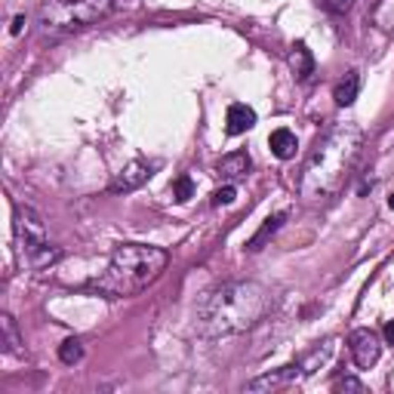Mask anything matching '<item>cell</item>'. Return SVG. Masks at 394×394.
<instances>
[{"instance_id":"1","label":"cell","mask_w":394,"mask_h":394,"mask_svg":"<svg viewBox=\"0 0 394 394\" xmlns=\"http://www.w3.org/2000/svg\"><path fill=\"white\" fill-rule=\"evenodd\" d=\"M274 293L256 281H228L206 290L195 308V327L206 339H225L259 327L272 314Z\"/></svg>"},{"instance_id":"2","label":"cell","mask_w":394,"mask_h":394,"mask_svg":"<svg viewBox=\"0 0 394 394\" xmlns=\"http://www.w3.org/2000/svg\"><path fill=\"white\" fill-rule=\"evenodd\" d=\"M360 145L364 136L354 123H336L314 142V151L308 154L302 167V197L305 200H327L336 191H342V185L351 179L354 167L360 157Z\"/></svg>"},{"instance_id":"3","label":"cell","mask_w":394,"mask_h":394,"mask_svg":"<svg viewBox=\"0 0 394 394\" xmlns=\"http://www.w3.org/2000/svg\"><path fill=\"white\" fill-rule=\"evenodd\" d=\"M167 268V253L145 244H123L111 253V262L99 277L90 281V290L111 299L136 296L145 287H151Z\"/></svg>"},{"instance_id":"4","label":"cell","mask_w":394,"mask_h":394,"mask_svg":"<svg viewBox=\"0 0 394 394\" xmlns=\"http://www.w3.org/2000/svg\"><path fill=\"white\" fill-rule=\"evenodd\" d=\"M120 0H43L41 25L46 34H68V31L96 25Z\"/></svg>"},{"instance_id":"5","label":"cell","mask_w":394,"mask_h":394,"mask_svg":"<svg viewBox=\"0 0 394 394\" xmlns=\"http://www.w3.org/2000/svg\"><path fill=\"white\" fill-rule=\"evenodd\" d=\"M13 231H15V244H19V256L28 268L41 272V268L52 265L59 259V250L50 244L46 225L41 219V213L31 206H13Z\"/></svg>"},{"instance_id":"6","label":"cell","mask_w":394,"mask_h":394,"mask_svg":"<svg viewBox=\"0 0 394 394\" xmlns=\"http://www.w3.org/2000/svg\"><path fill=\"white\" fill-rule=\"evenodd\" d=\"M349 345H351L354 364H358L360 370H370L376 360H379V354H382V342H379V336H376L373 330H354L351 339H349Z\"/></svg>"},{"instance_id":"7","label":"cell","mask_w":394,"mask_h":394,"mask_svg":"<svg viewBox=\"0 0 394 394\" xmlns=\"http://www.w3.org/2000/svg\"><path fill=\"white\" fill-rule=\"evenodd\" d=\"M302 376H308L305 364H287L281 370H272V373L259 376V379L246 382V391H274V388H283V385H290V382H299Z\"/></svg>"},{"instance_id":"8","label":"cell","mask_w":394,"mask_h":394,"mask_svg":"<svg viewBox=\"0 0 394 394\" xmlns=\"http://www.w3.org/2000/svg\"><path fill=\"white\" fill-rule=\"evenodd\" d=\"M151 169L154 167L148 164V160H133V164H127L118 176H114L111 191H114V195H120V191H136L139 185H145L151 179Z\"/></svg>"},{"instance_id":"9","label":"cell","mask_w":394,"mask_h":394,"mask_svg":"<svg viewBox=\"0 0 394 394\" xmlns=\"http://www.w3.org/2000/svg\"><path fill=\"white\" fill-rule=\"evenodd\" d=\"M250 167H253L250 154L246 151H231V154H225V157L219 160L216 173H219L225 182H237V179H244V176L250 173Z\"/></svg>"},{"instance_id":"10","label":"cell","mask_w":394,"mask_h":394,"mask_svg":"<svg viewBox=\"0 0 394 394\" xmlns=\"http://www.w3.org/2000/svg\"><path fill=\"white\" fill-rule=\"evenodd\" d=\"M253 127H256V111H253L250 105L234 102V105L228 108V114H225L228 136H241V133H246V129H253Z\"/></svg>"},{"instance_id":"11","label":"cell","mask_w":394,"mask_h":394,"mask_svg":"<svg viewBox=\"0 0 394 394\" xmlns=\"http://www.w3.org/2000/svg\"><path fill=\"white\" fill-rule=\"evenodd\" d=\"M268 148H272V154H274V157H281V160L296 157V148H299L296 133H293V129H287V127L274 129V133L268 136Z\"/></svg>"},{"instance_id":"12","label":"cell","mask_w":394,"mask_h":394,"mask_svg":"<svg viewBox=\"0 0 394 394\" xmlns=\"http://www.w3.org/2000/svg\"><path fill=\"white\" fill-rule=\"evenodd\" d=\"M0 345H3V351H6V354H13V358L25 354V349H22L19 327H15L13 314H0Z\"/></svg>"},{"instance_id":"13","label":"cell","mask_w":394,"mask_h":394,"mask_svg":"<svg viewBox=\"0 0 394 394\" xmlns=\"http://www.w3.org/2000/svg\"><path fill=\"white\" fill-rule=\"evenodd\" d=\"M290 68H293V74H296L299 80H305V77L314 71V56H311V50H308L302 41L293 43V50H290Z\"/></svg>"},{"instance_id":"14","label":"cell","mask_w":394,"mask_h":394,"mask_svg":"<svg viewBox=\"0 0 394 394\" xmlns=\"http://www.w3.org/2000/svg\"><path fill=\"white\" fill-rule=\"evenodd\" d=\"M283 222H287V210H283V213H274V216H268V219H265V225H262V228L256 231V234L250 237V244H246V250H250V253L262 250V246L268 244V237H272L274 231L283 225Z\"/></svg>"},{"instance_id":"15","label":"cell","mask_w":394,"mask_h":394,"mask_svg":"<svg viewBox=\"0 0 394 394\" xmlns=\"http://www.w3.org/2000/svg\"><path fill=\"white\" fill-rule=\"evenodd\" d=\"M358 90H360V74L358 71H349L342 80L336 83V90H333L336 105H351L354 99H358Z\"/></svg>"},{"instance_id":"16","label":"cell","mask_w":394,"mask_h":394,"mask_svg":"<svg viewBox=\"0 0 394 394\" xmlns=\"http://www.w3.org/2000/svg\"><path fill=\"white\" fill-rule=\"evenodd\" d=\"M59 358H62V364H68V367L80 364V360H83V345H80V339H65V342L59 345Z\"/></svg>"},{"instance_id":"17","label":"cell","mask_w":394,"mask_h":394,"mask_svg":"<svg viewBox=\"0 0 394 394\" xmlns=\"http://www.w3.org/2000/svg\"><path fill=\"white\" fill-rule=\"evenodd\" d=\"M191 195H195V182H191V176H179V179L173 182V197L179 200V204H185V200H191Z\"/></svg>"},{"instance_id":"18","label":"cell","mask_w":394,"mask_h":394,"mask_svg":"<svg viewBox=\"0 0 394 394\" xmlns=\"http://www.w3.org/2000/svg\"><path fill=\"white\" fill-rule=\"evenodd\" d=\"M234 197H237V188L234 185H225V188H219L213 195V206H228V204H234Z\"/></svg>"},{"instance_id":"19","label":"cell","mask_w":394,"mask_h":394,"mask_svg":"<svg viewBox=\"0 0 394 394\" xmlns=\"http://www.w3.org/2000/svg\"><path fill=\"white\" fill-rule=\"evenodd\" d=\"M314 3L321 6L323 13H333V15H339V13H345L351 6V0H314Z\"/></svg>"},{"instance_id":"20","label":"cell","mask_w":394,"mask_h":394,"mask_svg":"<svg viewBox=\"0 0 394 394\" xmlns=\"http://www.w3.org/2000/svg\"><path fill=\"white\" fill-rule=\"evenodd\" d=\"M336 388H339V391H364V382L354 379V376H345V379L336 382Z\"/></svg>"},{"instance_id":"21","label":"cell","mask_w":394,"mask_h":394,"mask_svg":"<svg viewBox=\"0 0 394 394\" xmlns=\"http://www.w3.org/2000/svg\"><path fill=\"white\" fill-rule=\"evenodd\" d=\"M22 28H25V15H15L10 25V34H22Z\"/></svg>"},{"instance_id":"22","label":"cell","mask_w":394,"mask_h":394,"mask_svg":"<svg viewBox=\"0 0 394 394\" xmlns=\"http://www.w3.org/2000/svg\"><path fill=\"white\" fill-rule=\"evenodd\" d=\"M385 339H388V345H394V321L385 323Z\"/></svg>"},{"instance_id":"23","label":"cell","mask_w":394,"mask_h":394,"mask_svg":"<svg viewBox=\"0 0 394 394\" xmlns=\"http://www.w3.org/2000/svg\"><path fill=\"white\" fill-rule=\"evenodd\" d=\"M388 204H391V210H394V195H391V197H388Z\"/></svg>"}]
</instances>
